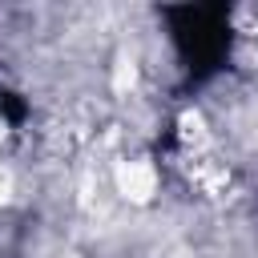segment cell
I'll return each mask as SVG.
<instances>
[{
  "mask_svg": "<svg viewBox=\"0 0 258 258\" xmlns=\"http://www.w3.org/2000/svg\"><path fill=\"white\" fill-rule=\"evenodd\" d=\"M113 181H117V194L129 198V202H137V206L157 194V169H153L149 161H141V157L121 161V165L113 169Z\"/></svg>",
  "mask_w": 258,
  "mask_h": 258,
  "instance_id": "1",
  "label": "cell"
},
{
  "mask_svg": "<svg viewBox=\"0 0 258 258\" xmlns=\"http://www.w3.org/2000/svg\"><path fill=\"white\" fill-rule=\"evenodd\" d=\"M133 81H137V64H133L129 56H121V60H117V69H113V89H117V93H129V89H133Z\"/></svg>",
  "mask_w": 258,
  "mask_h": 258,
  "instance_id": "2",
  "label": "cell"
},
{
  "mask_svg": "<svg viewBox=\"0 0 258 258\" xmlns=\"http://www.w3.org/2000/svg\"><path fill=\"white\" fill-rule=\"evenodd\" d=\"M8 198H12V173L0 169V202H8Z\"/></svg>",
  "mask_w": 258,
  "mask_h": 258,
  "instance_id": "3",
  "label": "cell"
}]
</instances>
